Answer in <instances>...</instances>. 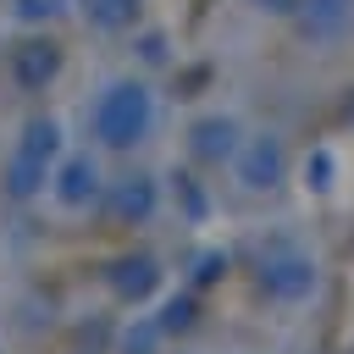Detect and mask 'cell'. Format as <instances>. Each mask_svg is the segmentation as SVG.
<instances>
[{"mask_svg": "<svg viewBox=\"0 0 354 354\" xmlns=\"http://www.w3.org/2000/svg\"><path fill=\"white\" fill-rule=\"evenodd\" d=\"M149 122H155V94L144 83H133V77L105 83V94L94 105V133L105 144H138L149 133Z\"/></svg>", "mask_w": 354, "mask_h": 354, "instance_id": "1", "label": "cell"}, {"mask_svg": "<svg viewBox=\"0 0 354 354\" xmlns=\"http://www.w3.org/2000/svg\"><path fill=\"white\" fill-rule=\"evenodd\" d=\"M282 171H288V155H282V144H277L271 133H260V138L243 144V155H238V177H243L249 188H277Z\"/></svg>", "mask_w": 354, "mask_h": 354, "instance_id": "2", "label": "cell"}, {"mask_svg": "<svg viewBox=\"0 0 354 354\" xmlns=\"http://www.w3.org/2000/svg\"><path fill=\"white\" fill-rule=\"evenodd\" d=\"M55 66H61V50H55L50 39H28V44H17V50H11V72H17V83H22V88L50 83V77H55Z\"/></svg>", "mask_w": 354, "mask_h": 354, "instance_id": "3", "label": "cell"}, {"mask_svg": "<svg viewBox=\"0 0 354 354\" xmlns=\"http://www.w3.org/2000/svg\"><path fill=\"white\" fill-rule=\"evenodd\" d=\"M310 282H315V271H310V260H304V254H282V260H271V266H266V288H271L277 299H304V293H310Z\"/></svg>", "mask_w": 354, "mask_h": 354, "instance_id": "4", "label": "cell"}, {"mask_svg": "<svg viewBox=\"0 0 354 354\" xmlns=\"http://www.w3.org/2000/svg\"><path fill=\"white\" fill-rule=\"evenodd\" d=\"M194 149H199L205 160H227V155L238 149V122H232V116H205V122L194 127Z\"/></svg>", "mask_w": 354, "mask_h": 354, "instance_id": "5", "label": "cell"}, {"mask_svg": "<svg viewBox=\"0 0 354 354\" xmlns=\"http://www.w3.org/2000/svg\"><path fill=\"white\" fill-rule=\"evenodd\" d=\"M299 11H304V28L326 39V33H337V28L348 22V11H354V0H304Z\"/></svg>", "mask_w": 354, "mask_h": 354, "instance_id": "6", "label": "cell"}, {"mask_svg": "<svg viewBox=\"0 0 354 354\" xmlns=\"http://www.w3.org/2000/svg\"><path fill=\"white\" fill-rule=\"evenodd\" d=\"M133 6L138 0H83V17L100 28V33H122L133 22Z\"/></svg>", "mask_w": 354, "mask_h": 354, "instance_id": "7", "label": "cell"}, {"mask_svg": "<svg viewBox=\"0 0 354 354\" xmlns=\"http://www.w3.org/2000/svg\"><path fill=\"white\" fill-rule=\"evenodd\" d=\"M55 138H61V127H55V122H33V127H28L22 155H28V160H50V155H55Z\"/></svg>", "mask_w": 354, "mask_h": 354, "instance_id": "8", "label": "cell"}, {"mask_svg": "<svg viewBox=\"0 0 354 354\" xmlns=\"http://www.w3.org/2000/svg\"><path fill=\"white\" fill-rule=\"evenodd\" d=\"M83 194H94V166L88 160H72L66 166V199H83Z\"/></svg>", "mask_w": 354, "mask_h": 354, "instance_id": "9", "label": "cell"}, {"mask_svg": "<svg viewBox=\"0 0 354 354\" xmlns=\"http://www.w3.org/2000/svg\"><path fill=\"white\" fill-rule=\"evenodd\" d=\"M61 11V0H17V17L22 22H50Z\"/></svg>", "mask_w": 354, "mask_h": 354, "instance_id": "10", "label": "cell"}, {"mask_svg": "<svg viewBox=\"0 0 354 354\" xmlns=\"http://www.w3.org/2000/svg\"><path fill=\"white\" fill-rule=\"evenodd\" d=\"M138 55L144 61H166V33H144L138 39Z\"/></svg>", "mask_w": 354, "mask_h": 354, "instance_id": "11", "label": "cell"}, {"mask_svg": "<svg viewBox=\"0 0 354 354\" xmlns=\"http://www.w3.org/2000/svg\"><path fill=\"white\" fill-rule=\"evenodd\" d=\"M122 205H127V210H149V188H144V177H133V188L122 194Z\"/></svg>", "mask_w": 354, "mask_h": 354, "instance_id": "12", "label": "cell"}, {"mask_svg": "<svg viewBox=\"0 0 354 354\" xmlns=\"http://www.w3.org/2000/svg\"><path fill=\"white\" fill-rule=\"evenodd\" d=\"M249 6H260V11H271V17H293L304 0H249Z\"/></svg>", "mask_w": 354, "mask_h": 354, "instance_id": "13", "label": "cell"}, {"mask_svg": "<svg viewBox=\"0 0 354 354\" xmlns=\"http://www.w3.org/2000/svg\"><path fill=\"white\" fill-rule=\"evenodd\" d=\"M348 116H354V100H348Z\"/></svg>", "mask_w": 354, "mask_h": 354, "instance_id": "14", "label": "cell"}, {"mask_svg": "<svg viewBox=\"0 0 354 354\" xmlns=\"http://www.w3.org/2000/svg\"><path fill=\"white\" fill-rule=\"evenodd\" d=\"M61 6H66V0H61Z\"/></svg>", "mask_w": 354, "mask_h": 354, "instance_id": "15", "label": "cell"}]
</instances>
